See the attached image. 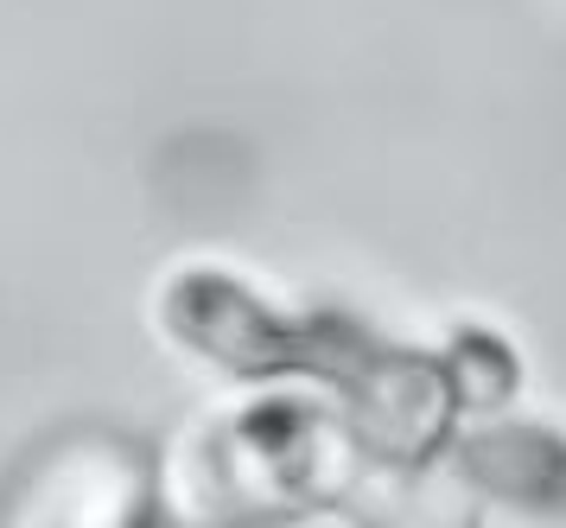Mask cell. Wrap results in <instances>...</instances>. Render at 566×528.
Here are the masks:
<instances>
[{
  "instance_id": "6da1fadb",
  "label": "cell",
  "mask_w": 566,
  "mask_h": 528,
  "mask_svg": "<svg viewBox=\"0 0 566 528\" xmlns=\"http://www.w3.org/2000/svg\"><path fill=\"white\" fill-rule=\"evenodd\" d=\"M159 325L230 376L325 389L376 453H433L459 414L439 351L388 344L337 312H281L223 268H179L159 287Z\"/></svg>"
},
{
  "instance_id": "277c9868",
  "label": "cell",
  "mask_w": 566,
  "mask_h": 528,
  "mask_svg": "<svg viewBox=\"0 0 566 528\" xmlns=\"http://www.w3.org/2000/svg\"><path fill=\"white\" fill-rule=\"evenodd\" d=\"M484 490L471 484L452 446L433 453H369L357 458L350 484L337 490V516L357 528H478Z\"/></svg>"
},
{
  "instance_id": "5b68a950",
  "label": "cell",
  "mask_w": 566,
  "mask_h": 528,
  "mask_svg": "<svg viewBox=\"0 0 566 528\" xmlns=\"http://www.w3.org/2000/svg\"><path fill=\"white\" fill-rule=\"evenodd\" d=\"M446 446L459 453V465L490 504L566 522V433L535 427V421H484Z\"/></svg>"
},
{
  "instance_id": "7a4b0ae2",
  "label": "cell",
  "mask_w": 566,
  "mask_h": 528,
  "mask_svg": "<svg viewBox=\"0 0 566 528\" xmlns=\"http://www.w3.org/2000/svg\"><path fill=\"white\" fill-rule=\"evenodd\" d=\"M369 439L332 395H255L185 421L154 458L159 528H274L337 509Z\"/></svg>"
},
{
  "instance_id": "8992f818",
  "label": "cell",
  "mask_w": 566,
  "mask_h": 528,
  "mask_svg": "<svg viewBox=\"0 0 566 528\" xmlns=\"http://www.w3.org/2000/svg\"><path fill=\"white\" fill-rule=\"evenodd\" d=\"M439 363H446V376H452L459 407H490V402H503V395L515 389L510 351H503L496 338H484V331H459V338L439 351Z\"/></svg>"
},
{
  "instance_id": "3957f363",
  "label": "cell",
  "mask_w": 566,
  "mask_h": 528,
  "mask_svg": "<svg viewBox=\"0 0 566 528\" xmlns=\"http://www.w3.org/2000/svg\"><path fill=\"white\" fill-rule=\"evenodd\" d=\"M0 528H159L154 453L115 427L57 433L0 490Z\"/></svg>"
}]
</instances>
